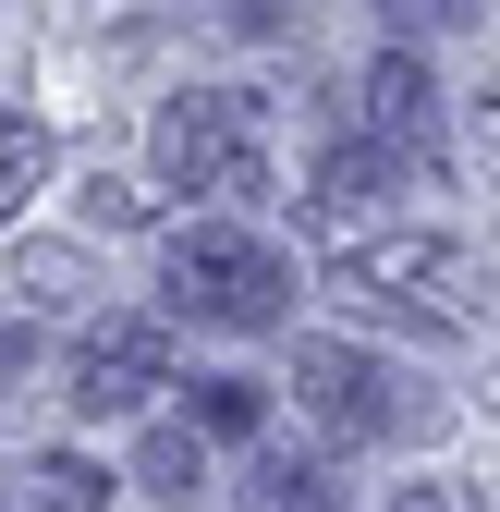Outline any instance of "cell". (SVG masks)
Here are the masks:
<instances>
[{
  "label": "cell",
  "mask_w": 500,
  "mask_h": 512,
  "mask_svg": "<svg viewBox=\"0 0 500 512\" xmlns=\"http://www.w3.org/2000/svg\"><path fill=\"white\" fill-rule=\"evenodd\" d=\"M488 0H379V25L391 37H452V25H476Z\"/></svg>",
  "instance_id": "obj_13"
},
{
  "label": "cell",
  "mask_w": 500,
  "mask_h": 512,
  "mask_svg": "<svg viewBox=\"0 0 500 512\" xmlns=\"http://www.w3.org/2000/svg\"><path fill=\"white\" fill-rule=\"evenodd\" d=\"M366 135H391L403 159H440V86H427V61H415V37H391L379 61H366Z\"/></svg>",
  "instance_id": "obj_7"
},
{
  "label": "cell",
  "mask_w": 500,
  "mask_h": 512,
  "mask_svg": "<svg viewBox=\"0 0 500 512\" xmlns=\"http://www.w3.org/2000/svg\"><path fill=\"white\" fill-rule=\"evenodd\" d=\"M403 147L391 135H342V147H318V171H305V220H330V232H366L391 196H403Z\"/></svg>",
  "instance_id": "obj_6"
},
{
  "label": "cell",
  "mask_w": 500,
  "mask_h": 512,
  "mask_svg": "<svg viewBox=\"0 0 500 512\" xmlns=\"http://www.w3.org/2000/svg\"><path fill=\"white\" fill-rule=\"evenodd\" d=\"M232 25H244V37H281V25H293V0H232Z\"/></svg>",
  "instance_id": "obj_17"
},
{
  "label": "cell",
  "mask_w": 500,
  "mask_h": 512,
  "mask_svg": "<svg viewBox=\"0 0 500 512\" xmlns=\"http://www.w3.org/2000/svg\"><path fill=\"white\" fill-rule=\"evenodd\" d=\"M25 366H37V342H25V330H0V391H13Z\"/></svg>",
  "instance_id": "obj_18"
},
{
  "label": "cell",
  "mask_w": 500,
  "mask_h": 512,
  "mask_svg": "<svg viewBox=\"0 0 500 512\" xmlns=\"http://www.w3.org/2000/svg\"><path fill=\"white\" fill-rule=\"evenodd\" d=\"M135 488H147V500H196V488H208V427H196V415H159V427L135 439Z\"/></svg>",
  "instance_id": "obj_8"
},
{
  "label": "cell",
  "mask_w": 500,
  "mask_h": 512,
  "mask_svg": "<svg viewBox=\"0 0 500 512\" xmlns=\"http://www.w3.org/2000/svg\"><path fill=\"white\" fill-rule=\"evenodd\" d=\"M86 220H110V232H147V220H159V196H147V183H122V171H98V183H86Z\"/></svg>",
  "instance_id": "obj_14"
},
{
  "label": "cell",
  "mask_w": 500,
  "mask_h": 512,
  "mask_svg": "<svg viewBox=\"0 0 500 512\" xmlns=\"http://www.w3.org/2000/svg\"><path fill=\"white\" fill-rule=\"evenodd\" d=\"M391 512H476L452 476H415V488H391Z\"/></svg>",
  "instance_id": "obj_16"
},
{
  "label": "cell",
  "mask_w": 500,
  "mask_h": 512,
  "mask_svg": "<svg viewBox=\"0 0 500 512\" xmlns=\"http://www.w3.org/2000/svg\"><path fill=\"white\" fill-rule=\"evenodd\" d=\"M183 415H196L208 439H257V427H269V391H257V378H196Z\"/></svg>",
  "instance_id": "obj_12"
},
{
  "label": "cell",
  "mask_w": 500,
  "mask_h": 512,
  "mask_svg": "<svg viewBox=\"0 0 500 512\" xmlns=\"http://www.w3.org/2000/svg\"><path fill=\"white\" fill-rule=\"evenodd\" d=\"M147 159L171 196H269V98L244 86H196L147 122Z\"/></svg>",
  "instance_id": "obj_2"
},
{
  "label": "cell",
  "mask_w": 500,
  "mask_h": 512,
  "mask_svg": "<svg viewBox=\"0 0 500 512\" xmlns=\"http://www.w3.org/2000/svg\"><path fill=\"white\" fill-rule=\"evenodd\" d=\"M244 512H342V488H330V464H293V452H269L257 476H244Z\"/></svg>",
  "instance_id": "obj_11"
},
{
  "label": "cell",
  "mask_w": 500,
  "mask_h": 512,
  "mask_svg": "<svg viewBox=\"0 0 500 512\" xmlns=\"http://www.w3.org/2000/svg\"><path fill=\"white\" fill-rule=\"evenodd\" d=\"M25 293H37V305H74V293H86V269H74L61 244H37V256H25Z\"/></svg>",
  "instance_id": "obj_15"
},
{
  "label": "cell",
  "mask_w": 500,
  "mask_h": 512,
  "mask_svg": "<svg viewBox=\"0 0 500 512\" xmlns=\"http://www.w3.org/2000/svg\"><path fill=\"white\" fill-rule=\"evenodd\" d=\"M293 391L318 403L330 439H391V427H415L403 378H391L379 354H354V342H293Z\"/></svg>",
  "instance_id": "obj_5"
},
{
  "label": "cell",
  "mask_w": 500,
  "mask_h": 512,
  "mask_svg": "<svg viewBox=\"0 0 500 512\" xmlns=\"http://www.w3.org/2000/svg\"><path fill=\"white\" fill-rule=\"evenodd\" d=\"M49 122L37 110H0V220H13V208H37V183H49Z\"/></svg>",
  "instance_id": "obj_10"
},
{
  "label": "cell",
  "mask_w": 500,
  "mask_h": 512,
  "mask_svg": "<svg viewBox=\"0 0 500 512\" xmlns=\"http://www.w3.org/2000/svg\"><path fill=\"white\" fill-rule=\"evenodd\" d=\"M330 293L342 305H403L415 330H464L476 317V269H464V244H440V232H366V244H342L330 256Z\"/></svg>",
  "instance_id": "obj_3"
},
{
  "label": "cell",
  "mask_w": 500,
  "mask_h": 512,
  "mask_svg": "<svg viewBox=\"0 0 500 512\" xmlns=\"http://www.w3.org/2000/svg\"><path fill=\"white\" fill-rule=\"evenodd\" d=\"M159 293H171V317H208V330H281L293 317L281 244H257L244 220H183L159 244Z\"/></svg>",
  "instance_id": "obj_1"
},
{
  "label": "cell",
  "mask_w": 500,
  "mask_h": 512,
  "mask_svg": "<svg viewBox=\"0 0 500 512\" xmlns=\"http://www.w3.org/2000/svg\"><path fill=\"white\" fill-rule=\"evenodd\" d=\"M171 391V330L159 317H86L74 366H61V403L74 415H147Z\"/></svg>",
  "instance_id": "obj_4"
},
{
  "label": "cell",
  "mask_w": 500,
  "mask_h": 512,
  "mask_svg": "<svg viewBox=\"0 0 500 512\" xmlns=\"http://www.w3.org/2000/svg\"><path fill=\"white\" fill-rule=\"evenodd\" d=\"M13 488H25V512H110V476H98L86 452H37Z\"/></svg>",
  "instance_id": "obj_9"
}]
</instances>
